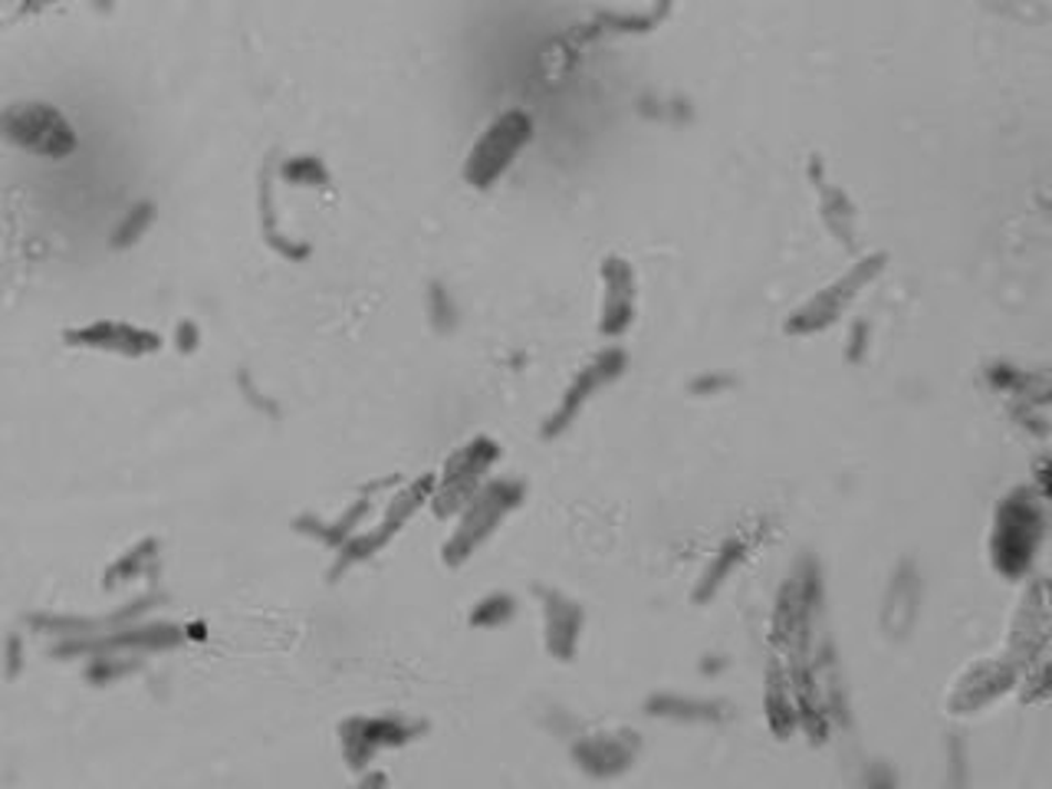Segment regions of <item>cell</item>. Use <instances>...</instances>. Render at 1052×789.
<instances>
[{
	"mask_svg": "<svg viewBox=\"0 0 1052 789\" xmlns=\"http://www.w3.org/2000/svg\"><path fill=\"white\" fill-rule=\"evenodd\" d=\"M517 497H520V491L517 487H511V484H494V487H487L484 491V497H477L474 501V511L464 517V524L457 529V536L451 539V546H448V556L451 559H461V556H467L491 529L494 524L504 517V511L507 507H514L517 504Z\"/></svg>",
	"mask_w": 1052,
	"mask_h": 789,
	"instance_id": "7",
	"label": "cell"
},
{
	"mask_svg": "<svg viewBox=\"0 0 1052 789\" xmlns=\"http://www.w3.org/2000/svg\"><path fill=\"white\" fill-rule=\"evenodd\" d=\"M586 767L602 764L596 774H619L635 760V734H622V737H606V740H592L582 750Z\"/></svg>",
	"mask_w": 1052,
	"mask_h": 789,
	"instance_id": "10",
	"label": "cell"
},
{
	"mask_svg": "<svg viewBox=\"0 0 1052 789\" xmlns=\"http://www.w3.org/2000/svg\"><path fill=\"white\" fill-rule=\"evenodd\" d=\"M720 553H724V556H720V559H717V562H714V566L707 569V572H704V582H701V589H697V599H707V596H714V589H717V586L724 582V576L730 572V566H734V562H737V559L744 556V546H740V543H727V546H724Z\"/></svg>",
	"mask_w": 1052,
	"mask_h": 789,
	"instance_id": "13",
	"label": "cell"
},
{
	"mask_svg": "<svg viewBox=\"0 0 1052 789\" xmlns=\"http://www.w3.org/2000/svg\"><path fill=\"white\" fill-rule=\"evenodd\" d=\"M622 369H625V353H622V349H606V353H599V356L576 376V382L569 386L562 404L556 408V414H553L549 424H546V434L562 431V428L579 414V408L589 401V394L596 392V389H602V386H609Z\"/></svg>",
	"mask_w": 1052,
	"mask_h": 789,
	"instance_id": "5",
	"label": "cell"
},
{
	"mask_svg": "<svg viewBox=\"0 0 1052 789\" xmlns=\"http://www.w3.org/2000/svg\"><path fill=\"white\" fill-rule=\"evenodd\" d=\"M1040 539H1043L1040 501L1027 487H1020L997 511V524H993V536H990L993 566L1003 576H1013V579L1023 576L1040 549Z\"/></svg>",
	"mask_w": 1052,
	"mask_h": 789,
	"instance_id": "1",
	"label": "cell"
},
{
	"mask_svg": "<svg viewBox=\"0 0 1052 789\" xmlns=\"http://www.w3.org/2000/svg\"><path fill=\"white\" fill-rule=\"evenodd\" d=\"M546 629H549V649L559 658H569L582 629V612L562 596L546 592Z\"/></svg>",
	"mask_w": 1052,
	"mask_h": 789,
	"instance_id": "9",
	"label": "cell"
},
{
	"mask_svg": "<svg viewBox=\"0 0 1052 789\" xmlns=\"http://www.w3.org/2000/svg\"><path fill=\"white\" fill-rule=\"evenodd\" d=\"M151 221H155V208H151V204H135V208L126 211L123 224L116 228L113 244H116V248H132V244L151 228Z\"/></svg>",
	"mask_w": 1052,
	"mask_h": 789,
	"instance_id": "12",
	"label": "cell"
},
{
	"mask_svg": "<svg viewBox=\"0 0 1052 789\" xmlns=\"http://www.w3.org/2000/svg\"><path fill=\"white\" fill-rule=\"evenodd\" d=\"M882 263L885 257L879 254V257H872V261H862L855 270H849L842 280H835L829 290H822V293H816L806 306H799L792 316H789L787 329L789 333H796V336H806V333H819V329H825V326H832L839 316H842V309L855 299V293L882 270Z\"/></svg>",
	"mask_w": 1052,
	"mask_h": 789,
	"instance_id": "4",
	"label": "cell"
},
{
	"mask_svg": "<svg viewBox=\"0 0 1052 789\" xmlns=\"http://www.w3.org/2000/svg\"><path fill=\"white\" fill-rule=\"evenodd\" d=\"M73 346H90V349H109V353H126V356H145L158 349V336L148 329H135L126 323H93L83 329L66 333Z\"/></svg>",
	"mask_w": 1052,
	"mask_h": 789,
	"instance_id": "8",
	"label": "cell"
},
{
	"mask_svg": "<svg viewBox=\"0 0 1052 789\" xmlns=\"http://www.w3.org/2000/svg\"><path fill=\"white\" fill-rule=\"evenodd\" d=\"M533 138V119L520 113V109H511L504 116H497L484 135L474 141V148L467 151V161H464V181L477 191H487L494 188L507 168L517 161V155L524 151Z\"/></svg>",
	"mask_w": 1052,
	"mask_h": 789,
	"instance_id": "3",
	"label": "cell"
},
{
	"mask_svg": "<svg viewBox=\"0 0 1052 789\" xmlns=\"http://www.w3.org/2000/svg\"><path fill=\"white\" fill-rule=\"evenodd\" d=\"M602 319L599 329L606 336H622L635 319V276L632 266L619 257L602 263Z\"/></svg>",
	"mask_w": 1052,
	"mask_h": 789,
	"instance_id": "6",
	"label": "cell"
},
{
	"mask_svg": "<svg viewBox=\"0 0 1052 789\" xmlns=\"http://www.w3.org/2000/svg\"><path fill=\"white\" fill-rule=\"evenodd\" d=\"M431 309H434V319H438V323H444V319H448V326L454 323V306H451V299H448V293H444L441 286L431 290Z\"/></svg>",
	"mask_w": 1052,
	"mask_h": 789,
	"instance_id": "15",
	"label": "cell"
},
{
	"mask_svg": "<svg viewBox=\"0 0 1052 789\" xmlns=\"http://www.w3.org/2000/svg\"><path fill=\"white\" fill-rule=\"evenodd\" d=\"M280 175H283L290 185H306V188H323V185H329V171H326L323 161L313 158V155L286 158V165L280 168Z\"/></svg>",
	"mask_w": 1052,
	"mask_h": 789,
	"instance_id": "11",
	"label": "cell"
},
{
	"mask_svg": "<svg viewBox=\"0 0 1052 789\" xmlns=\"http://www.w3.org/2000/svg\"><path fill=\"white\" fill-rule=\"evenodd\" d=\"M0 138L36 158H66L76 148V132L50 103H10L0 109Z\"/></svg>",
	"mask_w": 1052,
	"mask_h": 789,
	"instance_id": "2",
	"label": "cell"
},
{
	"mask_svg": "<svg viewBox=\"0 0 1052 789\" xmlns=\"http://www.w3.org/2000/svg\"><path fill=\"white\" fill-rule=\"evenodd\" d=\"M175 339H178V346H181L185 353H188V349H194V346H198V326H191V323H181V326H178V336H175Z\"/></svg>",
	"mask_w": 1052,
	"mask_h": 789,
	"instance_id": "16",
	"label": "cell"
},
{
	"mask_svg": "<svg viewBox=\"0 0 1052 789\" xmlns=\"http://www.w3.org/2000/svg\"><path fill=\"white\" fill-rule=\"evenodd\" d=\"M822 214H825V224L835 231L839 228V218H842V224H845V231L849 234H855V211L849 208V201H845V194L842 191H825V198H822Z\"/></svg>",
	"mask_w": 1052,
	"mask_h": 789,
	"instance_id": "14",
	"label": "cell"
}]
</instances>
